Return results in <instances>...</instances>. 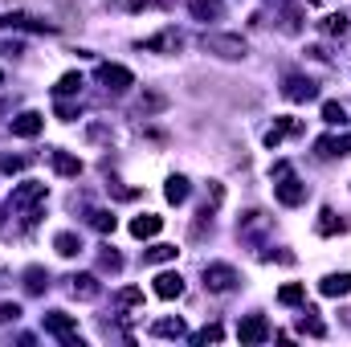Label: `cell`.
Returning <instances> with one entry per match:
<instances>
[{
	"instance_id": "obj_19",
	"label": "cell",
	"mask_w": 351,
	"mask_h": 347,
	"mask_svg": "<svg viewBox=\"0 0 351 347\" xmlns=\"http://www.w3.org/2000/svg\"><path fill=\"white\" fill-rule=\"evenodd\" d=\"M192 16L196 21H221L225 16V4L221 0H192Z\"/></svg>"
},
{
	"instance_id": "obj_20",
	"label": "cell",
	"mask_w": 351,
	"mask_h": 347,
	"mask_svg": "<svg viewBox=\"0 0 351 347\" xmlns=\"http://www.w3.org/2000/svg\"><path fill=\"white\" fill-rule=\"evenodd\" d=\"M188 192H192V184H188L184 176H172V180L164 184V196H168V204H184V200H188Z\"/></svg>"
},
{
	"instance_id": "obj_11",
	"label": "cell",
	"mask_w": 351,
	"mask_h": 347,
	"mask_svg": "<svg viewBox=\"0 0 351 347\" xmlns=\"http://www.w3.org/2000/svg\"><path fill=\"white\" fill-rule=\"evenodd\" d=\"M180 45H184V37H180L176 29H164V33H156V37H147V41H143V49H147V53H176Z\"/></svg>"
},
{
	"instance_id": "obj_15",
	"label": "cell",
	"mask_w": 351,
	"mask_h": 347,
	"mask_svg": "<svg viewBox=\"0 0 351 347\" xmlns=\"http://www.w3.org/2000/svg\"><path fill=\"white\" fill-rule=\"evenodd\" d=\"M156 294H160L164 302L180 298V294H184V278H180V274H160V278H156Z\"/></svg>"
},
{
	"instance_id": "obj_7",
	"label": "cell",
	"mask_w": 351,
	"mask_h": 347,
	"mask_svg": "<svg viewBox=\"0 0 351 347\" xmlns=\"http://www.w3.org/2000/svg\"><path fill=\"white\" fill-rule=\"evenodd\" d=\"M282 94H286L290 102H311V98H319V86H315L311 78H302V74H290V78L282 82Z\"/></svg>"
},
{
	"instance_id": "obj_16",
	"label": "cell",
	"mask_w": 351,
	"mask_h": 347,
	"mask_svg": "<svg viewBox=\"0 0 351 347\" xmlns=\"http://www.w3.org/2000/svg\"><path fill=\"white\" fill-rule=\"evenodd\" d=\"M152 335L156 339H184L188 331H184V319H156L152 323Z\"/></svg>"
},
{
	"instance_id": "obj_35",
	"label": "cell",
	"mask_w": 351,
	"mask_h": 347,
	"mask_svg": "<svg viewBox=\"0 0 351 347\" xmlns=\"http://www.w3.org/2000/svg\"><path fill=\"white\" fill-rule=\"evenodd\" d=\"M164 106V94H143L139 98V110H160Z\"/></svg>"
},
{
	"instance_id": "obj_18",
	"label": "cell",
	"mask_w": 351,
	"mask_h": 347,
	"mask_svg": "<svg viewBox=\"0 0 351 347\" xmlns=\"http://www.w3.org/2000/svg\"><path fill=\"white\" fill-rule=\"evenodd\" d=\"M70 290H74V298H98V278L94 274H74Z\"/></svg>"
},
{
	"instance_id": "obj_13",
	"label": "cell",
	"mask_w": 351,
	"mask_h": 347,
	"mask_svg": "<svg viewBox=\"0 0 351 347\" xmlns=\"http://www.w3.org/2000/svg\"><path fill=\"white\" fill-rule=\"evenodd\" d=\"M49 164H53V172H58V176H70V180H78V176H82V160H78V156H70V152H49Z\"/></svg>"
},
{
	"instance_id": "obj_27",
	"label": "cell",
	"mask_w": 351,
	"mask_h": 347,
	"mask_svg": "<svg viewBox=\"0 0 351 347\" xmlns=\"http://www.w3.org/2000/svg\"><path fill=\"white\" fill-rule=\"evenodd\" d=\"M298 331H302V335H315V339H323V335H327V327L315 319V311H306V315L298 319Z\"/></svg>"
},
{
	"instance_id": "obj_38",
	"label": "cell",
	"mask_w": 351,
	"mask_h": 347,
	"mask_svg": "<svg viewBox=\"0 0 351 347\" xmlns=\"http://www.w3.org/2000/svg\"><path fill=\"white\" fill-rule=\"evenodd\" d=\"M119 4H123V8H131V12H135V8H147V4H152V0H119Z\"/></svg>"
},
{
	"instance_id": "obj_3",
	"label": "cell",
	"mask_w": 351,
	"mask_h": 347,
	"mask_svg": "<svg viewBox=\"0 0 351 347\" xmlns=\"http://www.w3.org/2000/svg\"><path fill=\"white\" fill-rule=\"evenodd\" d=\"M98 82L106 90H114V94H123V90L135 86V74L127 70V66H114V62H102L98 66Z\"/></svg>"
},
{
	"instance_id": "obj_10",
	"label": "cell",
	"mask_w": 351,
	"mask_h": 347,
	"mask_svg": "<svg viewBox=\"0 0 351 347\" xmlns=\"http://www.w3.org/2000/svg\"><path fill=\"white\" fill-rule=\"evenodd\" d=\"M315 147H319L323 160H343V156H351V135H327V139H319Z\"/></svg>"
},
{
	"instance_id": "obj_2",
	"label": "cell",
	"mask_w": 351,
	"mask_h": 347,
	"mask_svg": "<svg viewBox=\"0 0 351 347\" xmlns=\"http://www.w3.org/2000/svg\"><path fill=\"white\" fill-rule=\"evenodd\" d=\"M237 282H241V274H237L233 265H225V261L204 265V286H208L213 294H229V290H237Z\"/></svg>"
},
{
	"instance_id": "obj_33",
	"label": "cell",
	"mask_w": 351,
	"mask_h": 347,
	"mask_svg": "<svg viewBox=\"0 0 351 347\" xmlns=\"http://www.w3.org/2000/svg\"><path fill=\"white\" fill-rule=\"evenodd\" d=\"M25 164H29V160H25V156H4V160H0V172H25Z\"/></svg>"
},
{
	"instance_id": "obj_40",
	"label": "cell",
	"mask_w": 351,
	"mask_h": 347,
	"mask_svg": "<svg viewBox=\"0 0 351 347\" xmlns=\"http://www.w3.org/2000/svg\"><path fill=\"white\" fill-rule=\"evenodd\" d=\"M343 319H348V323H351V311H343Z\"/></svg>"
},
{
	"instance_id": "obj_24",
	"label": "cell",
	"mask_w": 351,
	"mask_h": 347,
	"mask_svg": "<svg viewBox=\"0 0 351 347\" xmlns=\"http://www.w3.org/2000/svg\"><path fill=\"white\" fill-rule=\"evenodd\" d=\"M176 246H152L147 254H143V265H160V261H176Z\"/></svg>"
},
{
	"instance_id": "obj_29",
	"label": "cell",
	"mask_w": 351,
	"mask_h": 347,
	"mask_svg": "<svg viewBox=\"0 0 351 347\" xmlns=\"http://www.w3.org/2000/svg\"><path fill=\"white\" fill-rule=\"evenodd\" d=\"M90 225H94L98 233H114V217H110L106 208H94V213H90Z\"/></svg>"
},
{
	"instance_id": "obj_37",
	"label": "cell",
	"mask_w": 351,
	"mask_h": 347,
	"mask_svg": "<svg viewBox=\"0 0 351 347\" xmlns=\"http://www.w3.org/2000/svg\"><path fill=\"white\" fill-rule=\"evenodd\" d=\"M78 115H82V106H70V102H58V119H66V123H70V119H78Z\"/></svg>"
},
{
	"instance_id": "obj_32",
	"label": "cell",
	"mask_w": 351,
	"mask_h": 347,
	"mask_svg": "<svg viewBox=\"0 0 351 347\" xmlns=\"http://www.w3.org/2000/svg\"><path fill=\"white\" fill-rule=\"evenodd\" d=\"M78 90H82V74H62L58 94H78Z\"/></svg>"
},
{
	"instance_id": "obj_4",
	"label": "cell",
	"mask_w": 351,
	"mask_h": 347,
	"mask_svg": "<svg viewBox=\"0 0 351 347\" xmlns=\"http://www.w3.org/2000/svg\"><path fill=\"white\" fill-rule=\"evenodd\" d=\"M274 180H282V184L274 188V196H278V204H286V208H298V204L306 200V184H302V180H294L290 172L274 176Z\"/></svg>"
},
{
	"instance_id": "obj_25",
	"label": "cell",
	"mask_w": 351,
	"mask_h": 347,
	"mask_svg": "<svg viewBox=\"0 0 351 347\" xmlns=\"http://www.w3.org/2000/svg\"><path fill=\"white\" fill-rule=\"evenodd\" d=\"M319 29L331 33V37H343V33H348V16H343V12H331V16L319 21Z\"/></svg>"
},
{
	"instance_id": "obj_26",
	"label": "cell",
	"mask_w": 351,
	"mask_h": 347,
	"mask_svg": "<svg viewBox=\"0 0 351 347\" xmlns=\"http://www.w3.org/2000/svg\"><path fill=\"white\" fill-rule=\"evenodd\" d=\"M302 298H306V290H302L298 282H290V286H282V290H278V302H282V307H298Z\"/></svg>"
},
{
	"instance_id": "obj_14",
	"label": "cell",
	"mask_w": 351,
	"mask_h": 347,
	"mask_svg": "<svg viewBox=\"0 0 351 347\" xmlns=\"http://www.w3.org/2000/svg\"><path fill=\"white\" fill-rule=\"evenodd\" d=\"M319 290H323L327 298H343V294H351V274H327V278L319 282Z\"/></svg>"
},
{
	"instance_id": "obj_23",
	"label": "cell",
	"mask_w": 351,
	"mask_h": 347,
	"mask_svg": "<svg viewBox=\"0 0 351 347\" xmlns=\"http://www.w3.org/2000/svg\"><path fill=\"white\" fill-rule=\"evenodd\" d=\"M45 286H49V274H45L41 265H29V270H25V290H29V294H41Z\"/></svg>"
},
{
	"instance_id": "obj_39",
	"label": "cell",
	"mask_w": 351,
	"mask_h": 347,
	"mask_svg": "<svg viewBox=\"0 0 351 347\" xmlns=\"http://www.w3.org/2000/svg\"><path fill=\"white\" fill-rule=\"evenodd\" d=\"M4 278H8V274H4V265H0V286H4Z\"/></svg>"
},
{
	"instance_id": "obj_41",
	"label": "cell",
	"mask_w": 351,
	"mask_h": 347,
	"mask_svg": "<svg viewBox=\"0 0 351 347\" xmlns=\"http://www.w3.org/2000/svg\"><path fill=\"white\" fill-rule=\"evenodd\" d=\"M0 78H4V74H0Z\"/></svg>"
},
{
	"instance_id": "obj_34",
	"label": "cell",
	"mask_w": 351,
	"mask_h": 347,
	"mask_svg": "<svg viewBox=\"0 0 351 347\" xmlns=\"http://www.w3.org/2000/svg\"><path fill=\"white\" fill-rule=\"evenodd\" d=\"M102 270H110V274H119V270H123V258H119L114 250H106V254H102Z\"/></svg>"
},
{
	"instance_id": "obj_28",
	"label": "cell",
	"mask_w": 351,
	"mask_h": 347,
	"mask_svg": "<svg viewBox=\"0 0 351 347\" xmlns=\"http://www.w3.org/2000/svg\"><path fill=\"white\" fill-rule=\"evenodd\" d=\"M323 123H331V127H343V123H348V110H343L339 102H323Z\"/></svg>"
},
{
	"instance_id": "obj_5",
	"label": "cell",
	"mask_w": 351,
	"mask_h": 347,
	"mask_svg": "<svg viewBox=\"0 0 351 347\" xmlns=\"http://www.w3.org/2000/svg\"><path fill=\"white\" fill-rule=\"evenodd\" d=\"M8 131H12L16 139H37V135L45 131V115H37V110H21V115L8 123Z\"/></svg>"
},
{
	"instance_id": "obj_1",
	"label": "cell",
	"mask_w": 351,
	"mask_h": 347,
	"mask_svg": "<svg viewBox=\"0 0 351 347\" xmlns=\"http://www.w3.org/2000/svg\"><path fill=\"white\" fill-rule=\"evenodd\" d=\"M200 45H204V53H217V58H225V62H237V58L250 53L245 37H237V33H204Z\"/></svg>"
},
{
	"instance_id": "obj_6",
	"label": "cell",
	"mask_w": 351,
	"mask_h": 347,
	"mask_svg": "<svg viewBox=\"0 0 351 347\" xmlns=\"http://www.w3.org/2000/svg\"><path fill=\"white\" fill-rule=\"evenodd\" d=\"M45 331L58 335L62 344H70V347L78 344V323H74L70 315H62V311H49V315H45Z\"/></svg>"
},
{
	"instance_id": "obj_17",
	"label": "cell",
	"mask_w": 351,
	"mask_h": 347,
	"mask_svg": "<svg viewBox=\"0 0 351 347\" xmlns=\"http://www.w3.org/2000/svg\"><path fill=\"white\" fill-rule=\"evenodd\" d=\"M294 131H302V127H298L294 119H278V123H274V127L265 131V147H278V143H282L286 135H294Z\"/></svg>"
},
{
	"instance_id": "obj_36",
	"label": "cell",
	"mask_w": 351,
	"mask_h": 347,
	"mask_svg": "<svg viewBox=\"0 0 351 347\" xmlns=\"http://www.w3.org/2000/svg\"><path fill=\"white\" fill-rule=\"evenodd\" d=\"M16 319H21V307L16 302H4L0 307V323H16Z\"/></svg>"
},
{
	"instance_id": "obj_12",
	"label": "cell",
	"mask_w": 351,
	"mask_h": 347,
	"mask_svg": "<svg viewBox=\"0 0 351 347\" xmlns=\"http://www.w3.org/2000/svg\"><path fill=\"white\" fill-rule=\"evenodd\" d=\"M160 229H164V217H156V213H143V217H135V221H131V237H139V241L156 237Z\"/></svg>"
},
{
	"instance_id": "obj_30",
	"label": "cell",
	"mask_w": 351,
	"mask_h": 347,
	"mask_svg": "<svg viewBox=\"0 0 351 347\" xmlns=\"http://www.w3.org/2000/svg\"><path fill=\"white\" fill-rule=\"evenodd\" d=\"M139 302H143V290H139V286L119 290V307H139Z\"/></svg>"
},
{
	"instance_id": "obj_31",
	"label": "cell",
	"mask_w": 351,
	"mask_h": 347,
	"mask_svg": "<svg viewBox=\"0 0 351 347\" xmlns=\"http://www.w3.org/2000/svg\"><path fill=\"white\" fill-rule=\"evenodd\" d=\"M221 335H225V331H221V327L213 323V327H204V331H196V335H192V344H221Z\"/></svg>"
},
{
	"instance_id": "obj_9",
	"label": "cell",
	"mask_w": 351,
	"mask_h": 347,
	"mask_svg": "<svg viewBox=\"0 0 351 347\" xmlns=\"http://www.w3.org/2000/svg\"><path fill=\"white\" fill-rule=\"evenodd\" d=\"M237 339H241V344H265V339H269V323H265L262 315H250V319H241V327H237Z\"/></svg>"
},
{
	"instance_id": "obj_8",
	"label": "cell",
	"mask_w": 351,
	"mask_h": 347,
	"mask_svg": "<svg viewBox=\"0 0 351 347\" xmlns=\"http://www.w3.org/2000/svg\"><path fill=\"white\" fill-rule=\"evenodd\" d=\"M37 200H45V184H41V180H25V184L12 188V196H8L12 208H29V204H37Z\"/></svg>"
},
{
	"instance_id": "obj_21",
	"label": "cell",
	"mask_w": 351,
	"mask_h": 347,
	"mask_svg": "<svg viewBox=\"0 0 351 347\" xmlns=\"http://www.w3.org/2000/svg\"><path fill=\"white\" fill-rule=\"evenodd\" d=\"M315 229H319L323 237H335V233H343L348 225H343V217H335L331 208H323V213H319V225H315Z\"/></svg>"
},
{
	"instance_id": "obj_22",
	"label": "cell",
	"mask_w": 351,
	"mask_h": 347,
	"mask_svg": "<svg viewBox=\"0 0 351 347\" xmlns=\"http://www.w3.org/2000/svg\"><path fill=\"white\" fill-rule=\"evenodd\" d=\"M53 250H58L62 258H78L82 241H78V233H58V237H53Z\"/></svg>"
}]
</instances>
